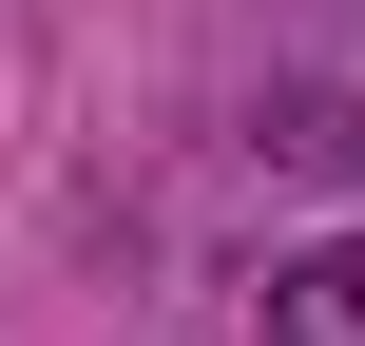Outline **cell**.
Returning <instances> with one entry per match:
<instances>
[{
    "label": "cell",
    "instance_id": "cell-1",
    "mask_svg": "<svg viewBox=\"0 0 365 346\" xmlns=\"http://www.w3.org/2000/svg\"><path fill=\"white\" fill-rule=\"evenodd\" d=\"M269 346H365V250H289L269 270Z\"/></svg>",
    "mask_w": 365,
    "mask_h": 346
}]
</instances>
